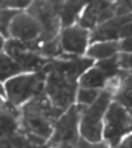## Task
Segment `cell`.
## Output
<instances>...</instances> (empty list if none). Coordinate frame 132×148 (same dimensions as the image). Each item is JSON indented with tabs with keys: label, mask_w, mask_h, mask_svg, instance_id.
Masks as SVG:
<instances>
[{
	"label": "cell",
	"mask_w": 132,
	"mask_h": 148,
	"mask_svg": "<svg viewBox=\"0 0 132 148\" xmlns=\"http://www.w3.org/2000/svg\"><path fill=\"white\" fill-rule=\"evenodd\" d=\"M20 113V127L24 133H32L49 140L54 133L55 123L65 110L57 108L47 94L42 93L26 102Z\"/></svg>",
	"instance_id": "6da1fadb"
},
{
	"label": "cell",
	"mask_w": 132,
	"mask_h": 148,
	"mask_svg": "<svg viewBox=\"0 0 132 148\" xmlns=\"http://www.w3.org/2000/svg\"><path fill=\"white\" fill-rule=\"evenodd\" d=\"M113 94L108 90H102L100 97L94 104L89 106L80 105L81 121H80V135L82 139L90 143H98L104 133V117L112 102Z\"/></svg>",
	"instance_id": "7a4b0ae2"
},
{
	"label": "cell",
	"mask_w": 132,
	"mask_h": 148,
	"mask_svg": "<svg viewBox=\"0 0 132 148\" xmlns=\"http://www.w3.org/2000/svg\"><path fill=\"white\" fill-rule=\"evenodd\" d=\"M46 81L47 74L42 70L28 74H19L6 81V96L8 101L15 106H23L26 102L45 92Z\"/></svg>",
	"instance_id": "3957f363"
},
{
	"label": "cell",
	"mask_w": 132,
	"mask_h": 148,
	"mask_svg": "<svg viewBox=\"0 0 132 148\" xmlns=\"http://www.w3.org/2000/svg\"><path fill=\"white\" fill-rule=\"evenodd\" d=\"M132 132V110L112 101L104 117L102 137L112 148H116L125 136Z\"/></svg>",
	"instance_id": "277c9868"
},
{
	"label": "cell",
	"mask_w": 132,
	"mask_h": 148,
	"mask_svg": "<svg viewBox=\"0 0 132 148\" xmlns=\"http://www.w3.org/2000/svg\"><path fill=\"white\" fill-rule=\"evenodd\" d=\"M46 74L47 81L45 93L57 108L66 112L70 106L74 105V100H77V79L66 77L58 71H49Z\"/></svg>",
	"instance_id": "5b68a950"
},
{
	"label": "cell",
	"mask_w": 132,
	"mask_h": 148,
	"mask_svg": "<svg viewBox=\"0 0 132 148\" xmlns=\"http://www.w3.org/2000/svg\"><path fill=\"white\" fill-rule=\"evenodd\" d=\"M63 3H46V1H39L32 3L28 8V14L38 20L42 28V34L39 36V42L45 43L49 40L57 38L58 27L61 26L59 14L62 10Z\"/></svg>",
	"instance_id": "8992f818"
},
{
	"label": "cell",
	"mask_w": 132,
	"mask_h": 148,
	"mask_svg": "<svg viewBox=\"0 0 132 148\" xmlns=\"http://www.w3.org/2000/svg\"><path fill=\"white\" fill-rule=\"evenodd\" d=\"M80 121L81 108L80 105H72L57 120L54 125V133L47 144L55 148L62 144L76 145L80 140Z\"/></svg>",
	"instance_id": "52a82bcc"
},
{
	"label": "cell",
	"mask_w": 132,
	"mask_h": 148,
	"mask_svg": "<svg viewBox=\"0 0 132 148\" xmlns=\"http://www.w3.org/2000/svg\"><path fill=\"white\" fill-rule=\"evenodd\" d=\"M115 14V3L111 1H93L86 4L85 10L80 16L78 24L86 30L97 28L98 26L104 24L105 22L113 19Z\"/></svg>",
	"instance_id": "ba28073f"
},
{
	"label": "cell",
	"mask_w": 132,
	"mask_h": 148,
	"mask_svg": "<svg viewBox=\"0 0 132 148\" xmlns=\"http://www.w3.org/2000/svg\"><path fill=\"white\" fill-rule=\"evenodd\" d=\"M41 34V24L28 12H20L19 15H16L10 26V35L19 42H34L39 39Z\"/></svg>",
	"instance_id": "9c48e42d"
},
{
	"label": "cell",
	"mask_w": 132,
	"mask_h": 148,
	"mask_svg": "<svg viewBox=\"0 0 132 148\" xmlns=\"http://www.w3.org/2000/svg\"><path fill=\"white\" fill-rule=\"evenodd\" d=\"M59 39H61V45H62L65 53L73 55H82L88 51L86 47H88V42L90 39V34L89 30L77 24V26L65 28Z\"/></svg>",
	"instance_id": "30bf717a"
},
{
	"label": "cell",
	"mask_w": 132,
	"mask_h": 148,
	"mask_svg": "<svg viewBox=\"0 0 132 148\" xmlns=\"http://www.w3.org/2000/svg\"><path fill=\"white\" fill-rule=\"evenodd\" d=\"M111 75L108 73H105L104 70H101L100 67L94 66L90 67L88 71L81 75L80 81H78V85L80 88H85V89H104L108 81L111 79Z\"/></svg>",
	"instance_id": "8fae6325"
},
{
	"label": "cell",
	"mask_w": 132,
	"mask_h": 148,
	"mask_svg": "<svg viewBox=\"0 0 132 148\" xmlns=\"http://www.w3.org/2000/svg\"><path fill=\"white\" fill-rule=\"evenodd\" d=\"M120 51V43L119 42H98L90 45V47L86 51V55L92 59H104L112 58L115 55L119 54Z\"/></svg>",
	"instance_id": "7c38bea8"
},
{
	"label": "cell",
	"mask_w": 132,
	"mask_h": 148,
	"mask_svg": "<svg viewBox=\"0 0 132 148\" xmlns=\"http://www.w3.org/2000/svg\"><path fill=\"white\" fill-rule=\"evenodd\" d=\"M84 10H85V3L84 1H66V3H63L61 14H59L61 27L65 30V28L74 26L76 20L78 19L80 14Z\"/></svg>",
	"instance_id": "4fadbf2b"
},
{
	"label": "cell",
	"mask_w": 132,
	"mask_h": 148,
	"mask_svg": "<svg viewBox=\"0 0 132 148\" xmlns=\"http://www.w3.org/2000/svg\"><path fill=\"white\" fill-rule=\"evenodd\" d=\"M23 67L20 66L18 62H15L14 59L8 54L3 53L1 54V63H0V73H1V81H8L11 78L19 75L23 73Z\"/></svg>",
	"instance_id": "5bb4252c"
},
{
	"label": "cell",
	"mask_w": 132,
	"mask_h": 148,
	"mask_svg": "<svg viewBox=\"0 0 132 148\" xmlns=\"http://www.w3.org/2000/svg\"><path fill=\"white\" fill-rule=\"evenodd\" d=\"M38 54L45 57V58H55V57L62 55L63 49H62V45H61V39L55 38L53 40H49V42L41 43Z\"/></svg>",
	"instance_id": "9a60e30c"
},
{
	"label": "cell",
	"mask_w": 132,
	"mask_h": 148,
	"mask_svg": "<svg viewBox=\"0 0 132 148\" xmlns=\"http://www.w3.org/2000/svg\"><path fill=\"white\" fill-rule=\"evenodd\" d=\"M101 94V90L97 89H85V88H80L77 92V102L78 105L89 106L96 102Z\"/></svg>",
	"instance_id": "2e32d148"
},
{
	"label": "cell",
	"mask_w": 132,
	"mask_h": 148,
	"mask_svg": "<svg viewBox=\"0 0 132 148\" xmlns=\"http://www.w3.org/2000/svg\"><path fill=\"white\" fill-rule=\"evenodd\" d=\"M20 11L18 10H11V8H3L1 11V35L4 38L10 36V26H11L12 20L16 15H19Z\"/></svg>",
	"instance_id": "e0dca14e"
},
{
	"label": "cell",
	"mask_w": 132,
	"mask_h": 148,
	"mask_svg": "<svg viewBox=\"0 0 132 148\" xmlns=\"http://www.w3.org/2000/svg\"><path fill=\"white\" fill-rule=\"evenodd\" d=\"M115 100L123 106H125L127 109L132 110V86L120 89L115 94Z\"/></svg>",
	"instance_id": "ac0fdd59"
},
{
	"label": "cell",
	"mask_w": 132,
	"mask_h": 148,
	"mask_svg": "<svg viewBox=\"0 0 132 148\" xmlns=\"http://www.w3.org/2000/svg\"><path fill=\"white\" fill-rule=\"evenodd\" d=\"M116 16H127L132 14V1H119L115 3Z\"/></svg>",
	"instance_id": "d6986e66"
},
{
	"label": "cell",
	"mask_w": 132,
	"mask_h": 148,
	"mask_svg": "<svg viewBox=\"0 0 132 148\" xmlns=\"http://www.w3.org/2000/svg\"><path fill=\"white\" fill-rule=\"evenodd\" d=\"M76 147L77 148H112L107 141L90 143V141L85 140V139H82V137H80V140H78V143L76 144Z\"/></svg>",
	"instance_id": "ffe728a7"
},
{
	"label": "cell",
	"mask_w": 132,
	"mask_h": 148,
	"mask_svg": "<svg viewBox=\"0 0 132 148\" xmlns=\"http://www.w3.org/2000/svg\"><path fill=\"white\" fill-rule=\"evenodd\" d=\"M119 63H120V69L132 70V54H124V53L119 54Z\"/></svg>",
	"instance_id": "44dd1931"
},
{
	"label": "cell",
	"mask_w": 132,
	"mask_h": 148,
	"mask_svg": "<svg viewBox=\"0 0 132 148\" xmlns=\"http://www.w3.org/2000/svg\"><path fill=\"white\" fill-rule=\"evenodd\" d=\"M31 3L30 1H6V3H1V7L3 8H7V7H11V10H23L26 7H30Z\"/></svg>",
	"instance_id": "7402d4cb"
},
{
	"label": "cell",
	"mask_w": 132,
	"mask_h": 148,
	"mask_svg": "<svg viewBox=\"0 0 132 148\" xmlns=\"http://www.w3.org/2000/svg\"><path fill=\"white\" fill-rule=\"evenodd\" d=\"M120 53L124 54H132V38H127L120 40Z\"/></svg>",
	"instance_id": "603a6c76"
},
{
	"label": "cell",
	"mask_w": 132,
	"mask_h": 148,
	"mask_svg": "<svg viewBox=\"0 0 132 148\" xmlns=\"http://www.w3.org/2000/svg\"><path fill=\"white\" fill-rule=\"evenodd\" d=\"M132 38V22L124 24L120 30V39H127Z\"/></svg>",
	"instance_id": "cb8c5ba5"
},
{
	"label": "cell",
	"mask_w": 132,
	"mask_h": 148,
	"mask_svg": "<svg viewBox=\"0 0 132 148\" xmlns=\"http://www.w3.org/2000/svg\"><path fill=\"white\" fill-rule=\"evenodd\" d=\"M116 148H132V133H129L128 136H125Z\"/></svg>",
	"instance_id": "d4e9b609"
},
{
	"label": "cell",
	"mask_w": 132,
	"mask_h": 148,
	"mask_svg": "<svg viewBox=\"0 0 132 148\" xmlns=\"http://www.w3.org/2000/svg\"><path fill=\"white\" fill-rule=\"evenodd\" d=\"M1 148H16L7 137H1Z\"/></svg>",
	"instance_id": "484cf974"
},
{
	"label": "cell",
	"mask_w": 132,
	"mask_h": 148,
	"mask_svg": "<svg viewBox=\"0 0 132 148\" xmlns=\"http://www.w3.org/2000/svg\"><path fill=\"white\" fill-rule=\"evenodd\" d=\"M58 148H77V147L73 144H62V145H59Z\"/></svg>",
	"instance_id": "4316f807"
}]
</instances>
